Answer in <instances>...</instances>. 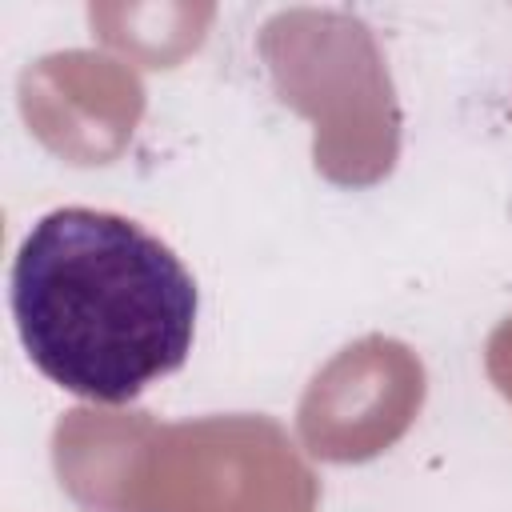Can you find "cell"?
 Returning <instances> with one entry per match:
<instances>
[{"instance_id": "6da1fadb", "label": "cell", "mask_w": 512, "mask_h": 512, "mask_svg": "<svg viewBox=\"0 0 512 512\" xmlns=\"http://www.w3.org/2000/svg\"><path fill=\"white\" fill-rule=\"evenodd\" d=\"M8 304L32 368L92 404H128L172 376L200 316L184 260L100 208H52L24 232Z\"/></svg>"}]
</instances>
